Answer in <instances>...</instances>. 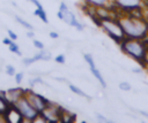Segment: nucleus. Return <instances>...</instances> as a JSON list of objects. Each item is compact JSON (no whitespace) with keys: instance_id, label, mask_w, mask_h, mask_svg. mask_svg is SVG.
<instances>
[{"instance_id":"f257e3e1","label":"nucleus","mask_w":148,"mask_h":123,"mask_svg":"<svg viewBox=\"0 0 148 123\" xmlns=\"http://www.w3.org/2000/svg\"><path fill=\"white\" fill-rule=\"evenodd\" d=\"M123 28L125 38L131 39H147L148 38V20L143 17H135L127 13H121L117 17Z\"/></svg>"},{"instance_id":"f03ea898","label":"nucleus","mask_w":148,"mask_h":123,"mask_svg":"<svg viewBox=\"0 0 148 123\" xmlns=\"http://www.w3.org/2000/svg\"><path fill=\"white\" fill-rule=\"evenodd\" d=\"M120 49L135 61L140 62L142 64L145 55L148 51V43L147 39H131V38H124L120 43Z\"/></svg>"},{"instance_id":"7ed1b4c3","label":"nucleus","mask_w":148,"mask_h":123,"mask_svg":"<svg viewBox=\"0 0 148 123\" xmlns=\"http://www.w3.org/2000/svg\"><path fill=\"white\" fill-rule=\"evenodd\" d=\"M96 23L98 24V26L114 41L120 43L124 38V31L121 25L119 24L117 18L113 17H105V18H96Z\"/></svg>"},{"instance_id":"20e7f679","label":"nucleus","mask_w":148,"mask_h":123,"mask_svg":"<svg viewBox=\"0 0 148 123\" xmlns=\"http://www.w3.org/2000/svg\"><path fill=\"white\" fill-rule=\"evenodd\" d=\"M22 115L23 120L29 121V122H34L39 117V112L36 110L32 105L28 101V99L23 95L21 99H18L14 105H13Z\"/></svg>"},{"instance_id":"39448f33","label":"nucleus","mask_w":148,"mask_h":123,"mask_svg":"<svg viewBox=\"0 0 148 123\" xmlns=\"http://www.w3.org/2000/svg\"><path fill=\"white\" fill-rule=\"evenodd\" d=\"M58 17H59L61 21H64L65 23H67L68 25L76 28L79 31H82V30H83V25L76 20L75 15L68 9V7H67V5H66L65 2H61V3H60L59 10H58Z\"/></svg>"},{"instance_id":"423d86ee","label":"nucleus","mask_w":148,"mask_h":123,"mask_svg":"<svg viewBox=\"0 0 148 123\" xmlns=\"http://www.w3.org/2000/svg\"><path fill=\"white\" fill-rule=\"evenodd\" d=\"M62 109L53 103H49L39 114V116L43 118V121L46 122H59L61 117Z\"/></svg>"},{"instance_id":"0eeeda50","label":"nucleus","mask_w":148,"mask_h":123,"mask_svg":"<svg viewBox=\"0 0 148 123\" xmlns=\"http://www.w3.org/2000/svg\"><path fill=\"white\" fill-rule=\"evenodd\" d=\"M24 97H25V98L28 99V101L32 105V107H34L36 110L39 112V114H40V112L50 103V101H49L47 99H45L43 95H40V94H38V93H35V92H32V91H25Z\"/></svg>"},{"instance_id":"6e6552de","label":"nucleus","mask_w":148,"mask_h":123,"mask_svg":"<svg viewBox=\"0 0 148 123\" xmlns=\"http://www.w3.org/2000/svg\"><path fill=\"white\" fill-rule=\"evenodd\" d=\"M111 1L114 7H117L124 13H128L134 8L143 6V0H111Z\"/></svg>"},{"instance_id":"1a4fd4ad","label":"nucleus","mask_w":148,"mask_h":123,"mask_svg":"<svg viewBox=\"0 0 148 123\" xmlns=\"http://www.w3.org/2000/svg\"><path fill=\"white\" fill-rule=\"evenodd\" d=\"M84 60H86V62L89 64V68H90V71L92 72V76L99 82V84L102 85V87L103 89H105L106 87V82H105V79H104V77L102 76V74H101V71L96 68V64H95V61H94V59H92V55L91 54H84Z\"/></svg>"},{"instance_id":"9d476101","label":"nucleus","mask_w":148,"mask_h":123,"mask_svg":"<svg viewBox=\"0 0 148 123\" xmlns=\"http://www.w3.org/2000/svg\"><path fill=\"white\" fill-rule=\"evenodd\" d=\"M24 93H25V90L21 87H14V89H9L8 91H6L5 97L10 105H14L18 99H21L24 95Z\"/></svg>"},{"instance_id":"9b49d317","label":"nucleus","mask_w":148,"mask_h":123,"mask_svg":"<svg viewBox=\"0 0 148 123\" xmlns=\"http://www.w3.org/2000/svg\"><path fill=\"white\" fill-rule=\"evenodd\" d=\"M50 59H51V54H50L47 51H45V49H40V52H39L38 54H36L35 56H32V57H28V59H23V63H24L25 66H29V64H31V63L38 61V60L49 61Z\"/></svg>"},{"instance_id":"f8f14e48","label":"nucleus","mask_w":148,"mask_h":123,"mask_svg":"<svg viewBox=\"0 0 148 123\" xmlns=\"http://www.w3.org/2000/svg\"><path fill=\"white\" fill-rule=\"evenodd\" d=\"M5 118H6L7 122H12V123H14V122H22V121H23L22 115L20 114V112H18L13 105H12V106L9 107V109L7 110V113H6V115H5Z\"/></svg>"},{"instance_id":"ddd939ff","label":"nucleus","mask_w":148,"mask_h":123,"mask_svg":"<svg viewBox=\"0 0 148 123\" xmlns=\"http://www.w3.org/2000/svg\"><path fill=\"white\" fill-rule=\"evenodd\" d=\"M83 2H86L89 7H109L110 5H112L111 0H82Z\"/></svg>"},{"instance_id":"4468645a","label":"nucleus","mask_w":148,"mask_h":123,"mask_svg":"<svg viewBox=\"0 0 148 123\" xmlns=\"http://www.w3.org/2000/svg\"><path fill=\"white\" fill-rule=\"evenodd\" d=\"M10 106L12 105L7 101V99L5 97V93L3 92H0V115H3L5 116Z\"/></svg>"},{"instance_id":"2eb2a0df","label":"nucleus","mask_w":148,"mask_h":123,"mask_svg":"<svg viewBox=\"0 0 148 123\" xmlns=\"http://www.w3.org/2000/svg\"><path fill=\"white\" fill-rule=\"evenodd\" d=\"M60 121H65L67 123H71L73 121H75V114H72V113H68V112H65L62 109V113H61V117H60Z\"/></svg>"},{"instance_id":"dca6fc26","label":"nucleus","mask_w":148,"mask_h":123,"mask_svg":"<svg viewBox=\"0 0 148 123\" xmlns=\"http://www.w3.org/2000/svg\"><path fill=\"white\" fill-rule=\"evenodd\" d=\"M68 86H69V90H71L72 92H74L75 94H77L79 97H83V98H87L88 100L90 99V97H89V95H87V94H86V93H84V92H83L81 89H79L77 86H75V85H73V84H69Z\"/></svg>"},{"instance_id":"f3484780","label":"nucleus","mask_w":148,"mask_h":123,"mask_svg":"<svg viewBox=\"0 0 148 123\" xmlns=\"http://www.w3.org/2000/svg\"><path fill=\"white\" fill-rule=\"evenodd\" d=\"M34 14L36 15V16H38L44 23H47L49 21H47V16H46V13H45V10H44V8H37L35 11H34Z\"/></svg>"},{"instance_id":"a211bd4d","label":"nucleus","mask_w":148,"mask_h":123,"mask_svg":"<svg viewBox=\"0 0 148 123\" xmlns=\"http://www.w3.org/2000/svg\"><path fill=\"white\" fill-rule=\"evenodd\" d=\"M15 20L21 24V25H23L25 29H29V30H32V25L30 24V23H28L27 21H24L23 18H21L20 16H15Z\"/></svg>"},{"instance_id":"6ab92c4d","label":"nucleus","mask_w":148,"mask_h":123,"mask_svg":"<svg viewBox=\"0 0 148 123\" xmlns=\"http://www.w3.org/2000/svg\"><path fill=\"white\" fill-rule=\"evenodd\" d=\"M8 47H9V51H10V52H13V53H15V54H17V55H22V53H21L20 49H18L17 44H15L14 41H12V43L8 45Z\"/></svg>"},{"instance_id":"aec40b11","label":"nucleus","mask_w":148,"mask_h":123,"mask_svg":"<svg viewBox=\"0 0 148 123\" xmlns=\"http://www.w3.org/2000/svg\"><path fill=\"white\" fill-rule=\"evenodd\" d=\"M119 89L123 90V91H130L132 87H131L130 83H127V82H121V83H119Z\"/></svg>"},{"instance_id":"412c9836","label":"nucleus","mask_w":148,"mask_h":123,"mask_svg":"<svg viewBox=\"0 0 148 123\" xmlns=\"http://www.w3.org/2000/svg\"><path fill=\"white\" fill-rule=\"evenodd\" d=\"M37 83L44 84V82H43L39 77H36V78H34V79H30V80H29V84H30V86H31V87H34V86H35V84H37Z\"/></svg>"},{"instance_id":"4be33fe9","label":"nucleus","mask_w":148,"mask_h":123,"mask_svg":"<svg viewBox=\"0 0 148 123\" xmlns=\"http://www.w3.org/2000/svg\"><path fill=\"white\" fill-rule=\"evenodd\" d=\"M32 43H34V46H35L36 48H38V49H44V44H43L42 41H39V40H37V39H34Z\"/></svg>"},{"instance_id":"5701e85b","label":"nucleus","mask_w":148,"mask_h":123,"mask_svg":"<svg viewBox=\"0 0 148 123\" xmlns=\"http://www.w3.org/2000/svg\"><path fill=\"white\" fill-rule=\"evenodd\" d=\"M6 72L9 76H15V68L13 66H7L6 67Z\"/></svg>"},{"instance_id":"b1692460","label":"nucleus","mask_w":148,"mask_h":123,"mask_svg":"<svg viewBox=\"0 0 148 123\" xmlns=\"http://www.w3.org/2000/svg\"><path fill=\"white\" fill-rule=\"evenodd\" d=\"M56 62H58V63H60V64H62V63H65V61H66V59H65V55L64 54H59L58 56H56Z\"/></svg>"},{"instance_id":"393cba45","label":"nucleus","mask_w":148,"mask_h":123,"mask_svg":"<svg viewBox=\"0 0 148 123\" xmlns=\"http://www.w3.org/2000/svg\"><path fill=\"white\" fill-rule=\"evenodd\" d=\"M22 79H23V72L15 74V82H16V84H21Z\"/></svg>"},{"instance_id":"a878e982","label":"nucleus","mask_w":148,"mask_h":123,"mask_svg":"<svg viewBox=\"0 0 148 123\" xmlns=\"http://www.w3.org/2000/svg\"><path fill=\"white\" fill-rule=\"evenodd\" d=\"M7 32H8V36H9V38H10L12 40H16V39H17V34L14 33L12 30H7Z\"/></svg>"},{"instance_id":"bb28decb","label":"nucleus","mask_w":148,"mask_h":123,"mask_svg":"<svg viewBox=\"0 0 148 123\" xmlns=\"http://www.w3.org/2000/svg\"><path fill=\"white\" fill-rule=\"evenodd\" d=\"M96 117H97V120H98V121H103V122H108V118H106V117H104L103 115H101V114H98V113L96 114Z\"/></svg>"},{"instance_id":"cd10ccee","label":"nucleus","mask_w":148,"mask_h":123,"mask_svg":"<svg viewBox=\"0 0 148 123\" xmlns=\"http://www.w3.org/2000/svg\"><path fill=\"white\" fill-rule=\"evenodd\" d=\"M30 1H31V2L37 7V8H43V6L40 5V2H39L38 0H30Z\"/></svg>"},{"instance_id":"c85d7f7f","label":"nucleus","mask_w":148,"mask_h":123,"mask_svg":"<svg viewBox=\"0 0 148 123\" xmlns=\"http://www.w3.org/2000/svg\"><path fill=\"white\" fill-rule=\"evenodd\" d=\"M50 37H51L52 39H57V38L59 37V34H58L57 32H54V31H51V32H50Z\"/></svg>"},{"instance_id":"c756f323","label":"nucleus","mask_w":148,"mask_h":123,"mask_svg":"<svg viewBox=\"0 0 148 123\" xmlns=\"http://www.w3.org/2000/svg\"><path fill=\"white\" fill-rule=\"evenodd\" d=\"M12 41H14V40H12L10 38H5V39L2 40V43H3L5 45H9V44H10Z\"/></svg>"},{"instance_id":"7c9ffc66","label":"nucleus","mask_w":148,"mask_h":123,"mask_svg":"<svg viewBox=\"0 0 148 123\" xmlns=\"http://www.w3.org/2000/svg\"><path fill=\"white\" fill-rule=\"evenodd\" d=\"M27 36H28L29 38H34V36H35V33H34L32 31H29V32H27Z\"/></svg>"},{"instance_id":"2f4dec72","label":"nucleus","mask_w":148,"mask_h":123,"mask_svg":"<svg viewBox=\"0 0 148 123\" xmlns=\"http://www.w3.org/2000/svg\"><path fill=\"white\" fill-rule=\"evenodd\" d=\"M140 114L143 115V116H146V117H148V113H146V112H143V110H140Z\"/></svg>"},{"instance_id":"473e14b6","label":"nucleus","mask_w":148,"mask_h":123,"mask_svg":"<svg viewBox=\"0 0 148 123\" xmlns=\"http://www.w3.org/2000/svg\"><path fill=\"white\" fill-rule=\"evenodd\" d=\"M5 121H6L5 116H3V115H0V122H5Z\"/></svg>"},{"instance_id":"72a5a7b5","label":"nucleus","mask_w":148,"mask_h":123,"mask_svg":"<svg viewBox=\"0 0 148 123\" xmlns=\"http://www.w3.org/2000/svg\"><path fill=\"white\" fill-rule=\"evenodd\" d=\"M133 72H141V69H133Z\"/></svg>"},{"instance_id":"f704fd0d","label":"nucleus","mask_w":148,"mask_h":123,"mask_svg":"<svg viewBox=\"0 0 148 123\" xmlns=\"http://www.w3.org/2000/svg\"><path fill=\"white\" fill-rule=\"evenodd\" d=\"M146 69H147V72H148V67H146Z\"/></svg>"}]
</instances>
